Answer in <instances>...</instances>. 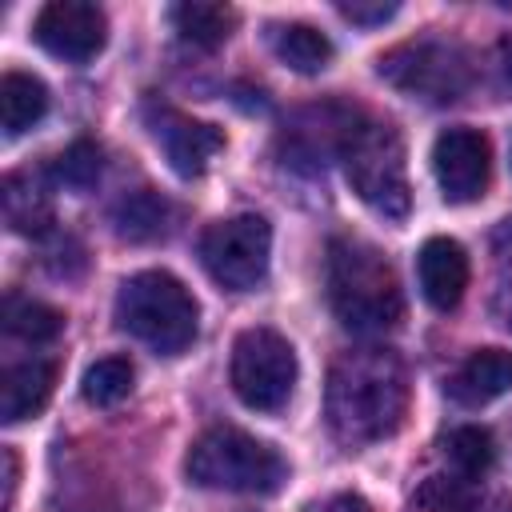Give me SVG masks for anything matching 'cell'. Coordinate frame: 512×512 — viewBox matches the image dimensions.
I'll use <instances>...</instances> for the list:
<instances>
[{
  "instance_id": "obj_1",
  "label": "cell",
  "mask_w": 512,
  "mask_h": 512,
  "mask_svg": "<svg viewBox=\"0 0 512 512\" xmlns=\"http://www.w3.org/2000/svg\"><path fill=\"white\" fill-rule=\"evenodd\" d=\"M408 412V368L392 348L364 344L336 356L324 392V416L340 444L360 448L392 436Z\"/></svg>"
},
{
  "instance_id": "obj_2",
  "label": "cell",
  "mask_w": 512,
  "mask_h": 512,
  "mask_svg": "<svg viewBox=\"0 0 512 512\" xmlns=\"http://www.w3.org/2000/svg\"><path fill=\"white\" fill-rule=\"evenodd\" d=\"M328 300L336 320L360 336L392 328L404 312L396 268L376 244L356 236H336L328 244Z\"/></svg>"
},
{
  "instance_id": "obj_3",
  "label": "cell",
  "mask_w": 512,
  "mask_h": 512,
  "mask_svg": "<svg viewBox=\"0 0 512 512\" xmlns=\"http://www.w3.org/2000/svg\"><path fill=\"white\" fill-rule=\"evenodd\" d=\"M196 300L172 272H136L116 292V324L160 356H180L196 340Z\"/></svg>"
},
{
  "instance_id": "obj_4",
  "label": "cell",
  "mask_w": 512,
  "mask_h": 512,
  "mask_svg": "<svg viewBox=\"0 0 512 512\" xmlns=\"http://www.w3.org/2000/svg\"><path fill=\"white\" fill-rule=\"evenodd\" d=\"M352 192L388 220H404L412 192L404 168V140L388 120H348L336 148Z\"/></svg>"
},
{
  "instance_id": "obj_5",
  "label": "cell",
  "mask_w": 512,
  "mask_h": 512,
  "mask_svg": "<svg viewBox=\"0 0 512 512\" xmlns=\"http://www.w3.org/2000/svg\"><path fill=\"white\" fill-rule=\"evenodd\" d=\"M188 480L200 488H216V492L268 496L288 480V464L272 444L256 440L252 432L216 424L192 444Z\"/></svg>"
},
{
  "instance_id": "obj_6",
  "label": "cell",
  "mask_w": 512,
  "mask_h": 512,
  "mask_svg": "<svg viewBox=\"0 0 512 512\" xmlns=\"http://www.w3.org/2000/svg\"><path fill=\"white\" fill-rule=\"evenodd\" d=\"M376 72L396 92L424 104H456L476 84V68L460 44L448 40H408L376 60Z\"/></svg>"
},
{
  "instance_id": "obj_7",
  "label": "cell",
  "mask_w": 512,
  "mask_h": 512,
  "mask_svg": "<svg viewBox=\"0 0 512 512\" xmlns=\"http://www.w3.org/2000/svg\"><path fill=\"white\" fill-rule=\"evenodd\" d=\"M296 352L276 328H244L232 344V392L252 412H280L296 388Z\"/></svg>"
},
{
  "instance_id": "obj_8",
  "label": "cell",
  "mask_w": 512,
  "mask_h": 512,
  "mask_svg": "<svg viewBox=\"0 0 512 512\" xmlns=\"http://www.w3.org/2000/svg\"><path fill=\"white\" fill-rule=\"evenodd\" d=\"M268 252H272V228L256 212L216 220L200 232V264L228 292L256 288L268 272Z\"/></svg>"
},
{
  "instance_id": "obj_9",
  "label": "cell",
  "mask_w": 512,
  "mask_h": 512,
  "mask_svg": "<svg viewBox=\"0 0 512 512\" xmlns=\"http://www.w3.org/2000/svg\"><path fill=\"white\" fill-rule=\"evenodd\" d=\"M32 40L68 64H88L108 40V16L88 0H52L32 20Z\"/></svg>"
},
{
  "instance_id": "obj_10",
  "label": "cell",
  "mask_w": 512,
  "mask_h": 512,
  "mask_svg": "<svg viewBox=\"0 0 512 512\" xmlns=\"http://www.w3.org/2000/svg\"><path fill=\"white\" fill-rule=\"evenodd\" d=\"M432 172L448 204H472L488 192L492 148L476 128H448L432 144Z\"/></svg>"
},
{
  "instance_id": "obj_11",
  "label": "cell",
  "mask_w": 512,
  "mask_h": 512,
  "mask_svg": "<svg viewBox=\"0 0 512 512\" xmlns=\"http://www.w3.org/2000/svg\"><path fill=\"white\" fill-rule=\"evenodd\" d=\"M148 124H152V136H156V144L164 148L172 172L184 176V180L200 176V172L216 160V152L224 148V132H220L216 124L192 120V116H184V112H176V108H156V112H148Z\"/></svg>"
},
{
  "instance_id": "obj_12",
  "label": "cell",
  "mask_w": 512,
  "mask_h": 512,
  "mask_svg": "<svg viewBox=\"0 0 512 512\" xmlns=\"http://www.w3.org/2000/svg\"><path fill=\"white\" fill-rule=\"evenodd\" d=\"M468 252L452 236H432L416 252V276H420V296L436 312H452L464 300L468 288Z\"/></svg>"
},
{
  "instance_id": "obj_13",
  "label": "cell",
  "mask_w": 512,
  "mask_h": 512,
  "mask_svg": "<svg viewBox=\"0 0 512 512\" xmlns=\"http://www.w3.org/2000/svg\"><path fill=\"white\" fill-rule=\"evenodd\" d=\"M512 388V352L508 348H476L452 376H448V396L464 408L492 404Z\"/></svg>"
},
{
  "instance_id": "obj_14",
  "label": "cell",
  "mask_w": 512,
  "mask_h": 512,
  "mask_svg": "<svg viewBox=\"0 0 512 512\" xmlns=\"http://www.w3.org/2000/svg\"><path fill=\"white\" fill-rule=\"evenodd\" d=\"M52 384H56V364L52 360H20V364H8L4 376H0V420L4 424H20L28 416H36L48 396H52Z\"/></svg>"
},
{
  "instance_id": "obj_15",
  "label": "cell",
  "mask_w": 512,
  "mask_h": 512,
  "mask_svg": "<svg viewBox=\"0 0 512 512\" xmlns=\"http://www.w3.org/2000/svg\"><path fill=\"white\" fill-rule=\"evenodd\" d=\"M172 216H176V212H172V204H168L160 192L136 188V192H128V196L116 200V208H112V228H116V236L128 240V244H148V240L168 236Z\"/></svg>"
},
{
  "instance_id": "obj_16",
  "label": "cell",
  "mask_w": 512,
  "mask_h": 512,
  "mask_svg": "<svg viewBox=\"0 0 512 512\" xmlns=\"http://www.w3.org/2000/svg\"><path fill=\"white\" fill-rule=\"evenodd\" d=\"M0 200H4V220L12 232L24 236H40L52 224V200L40 176L32 172H8L0 184Z\"/></svg>"
},
{
  "instance_id": "obj_17",
  "label": "cell",
  "mask_w": 512,
  "mask_h": 512,
  "mask_svg": "<svg viewBox=\"0 0 512 512\" xmlns=\"http://www.w3.org/2000/svg\"><path fill=\"white\" fill-rule=\"evenodd\" d=\"M48 112V88L32 72H4L0 76V124L8 136H20Z\"/></svg>"
},
{
  "instance_id": "obj_18",
  "label": "cell",
  "mask_w": 512,
  "mask_h": 512,
  "mask_svg": "<svg viewBox=\"0 0 512 512\" xmlns=\"http://www.w3.org/2000/svg\"><path fill=\"white\" fill-rule=\"evenodd\" d=\"M168 16H172V28L180 32V40L192 48H204V52L220 48L236 28V8H228V4L188 0V4H176Z\"/></svg>"
},
{
  "instance_id": "obj_19",
  "label": "cell",
  "mask_w": 512,
  "mask_h": 512,
  "mask_svg": "<svg viewBox=\"0 0 512 512\" xmlns=\"http://www.w3.org/2000/svg\"><path fill=\"white\" fill-rule=\"evenodd\" d=\"M272 52L292 72H324L332 64V40L312 24H272Z\"/></svg>"
},
{
  "instance_id": "obj_20",
  "label": "cell",
  "mask_w": 512,
  "mask_h": 512,
  "mask_svg": "<svg viewBox=\"0 0 512 512\" xmlns=\"http://www.w3.org/2000/svg\"><path fill=\"white\" fill-rule=\"evenodd\" d=\"M4 328L28 344H48L64 332V316L44 304V300H32V296H20V292H8L4 296Z\"/></svg>"
},
{
  "instance_id": "obj_21",
  "label": "cell",
  "mask_w": 512,
  "mask_h": 512,
  "mask_svg": "<svg viewBox=\"0 0 512 512\" xmlns=\"http://www.w3.org/2000/svg\"><path fill=\"white\" fill-rule=\"evenodd\" d=\"M444 452H448V460L456 464V472H460L464 480H480V476L492 468V460H496L492 432L480 428V424H460V428H452L448 440H444Z\"/></svg>"
},
{
  "instance_id": "obj_22",
  "label": "cell",
  "mask_w": 512,
  "mask_h": 512,
  "mask_svg": "<svg viewBox=\"0 0 512 512\" xmlns=\"http://www.w3.org/2000/svg\"><path fill=\"white\" fill-rule=\"evenodd\" d=\"M132 380H136V372H132L128 356H104V360H96V364L84 372L80 392H84L88 404L112 408V404H120V400L132 392Z\"/></svg>"
},
{
  "instance_id": "obj_23",
  "label": "cell",
  "mask_w": 512,
  "mask_h": 512,
  "mask_svg": "<svg viewBox=\"0 0 512 512\" xmlns=\"http://www.w3.org/2000/svg\"><path fill=\"white\" fill-rule=\"evenodd\" d=\"M100 168H104V156L92 140H76L68 144L56 160H52V180L64 184L68 192H88L96 180H100Z\"/></svg>"
},
{
  "instance_id": "obj_24",
  "label": "cell",
  "mask_w": 512,
  "mask_h": 512,
  "mask_svg": "<svg viewBox=\"0 0 512 512\" xmlns=\"http://www.w3.org/2000/svg\"><path fill=\"white\" fill-rule=\"evenodd\" d=\"M492 312L500 316L504 328H512V220H504L492 236Z\"/></svg>"
},
{
  "instance_id": "obj_25",
  "label": "cell",
  "mask_w": 512,
  "mask_h": 512,
  "mask_svg": "<svg viewBox=\"0 0 512 512\" xmlns=\"http://www.w3.org/2000/svg\"><path fill=\"white\" fill-rule=\"evenodd\" d=\"M336 12L344 20H352V24H360V28H376V24L396 16V4H384V0H376V4H368V0H340Z\"/></svg>"
},
{
  "instance_id": "obj_26",
  "label": "cell",
  "mask_w": 512,
  "mask_h": 512,
  "mask_svg": "<svg viewBox=\"0 0 512 512\" xmlns=\"http://www.w3.org/2000/svg\"><path fill=\"white\" fill-rule=\"evenodd\" d=\"M308 512H372V504H368L360 492H332L328 500L312 504Z\"/></svg>"
},
{
  "instance_id": "obj_27",
  "label": "cell",
  "mask_w": 512,
  "mask_h": 512,
  "mask_svg": "<svg viewBox=\"0 0 512 512\" xmlns=\"http://www.w3.org/2000/svg\"><path fill=\"white\" fill-rule=\"evenodd\" d=\"M0 464H4V500H0V508H4V512H12V500H16V480H20L16 452H12V448H4V452H0Z\"/></svg>"
},
{
  "instance_id": "obj_28",
  "label": "cell",
  "mask_w": 512,
  "mask_h": 512,
  "mask_svg": "<svg viewBox=\"0 0 512 512\" xmlns=\"http://www.w3.org/2000/svg\"><path fill=\"white\" fill-rule=\"evenodd\" d=\"M496 68H500L504 88H512V36H504V40L496 44Z\"/></svg>"
},
{
  "instance_id": "obj_29",
  "label": "cell",
  "mask_w": 512,
  "mask_h": 512,
  "mask_svg": "<svg viewBox=\"0 0 512 512\" xmlns=\"http://www.w3.org/2000/svg\"><path fill=\"white\" fill-rule=\"evenodd\" d=\"M480 512H512V496H496V500H488Z\"/></svg>"
}]
</instances>
